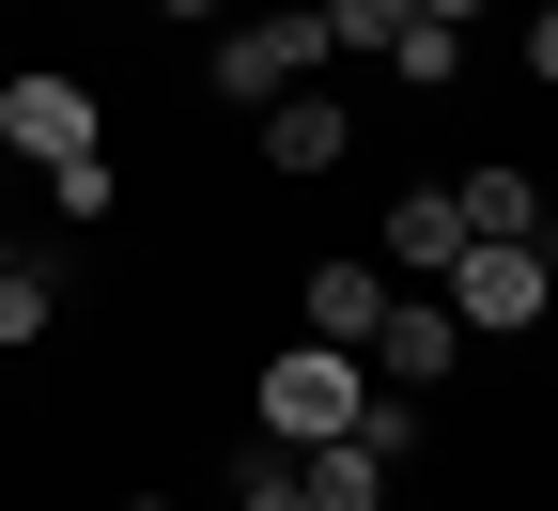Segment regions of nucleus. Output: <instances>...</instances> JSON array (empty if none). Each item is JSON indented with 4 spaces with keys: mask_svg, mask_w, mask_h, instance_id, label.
Segmentation results:
<instances>
[{
    "mask_svg": "<svg viewBox=\"0 0 558 511\" xmlns=\"http://www.w3.org/2000/svg\"><path fill=\"white\" fill-rule=\"evenodd\" d=\"M543 264H558V248H543Z\"/></svg>",
    "mask_w": 558,
    "mask_h": 511,
    "instance_id": "5701e85b",
    "label": "nucleus"
},
{
    "mask_svg": "<svg viewBox=\"0 0 558 511\" xmlns=\"http://www.w3.org/2000/svg\"><path fill=\"white\" fill-rule=\"evenodd\" d=\"M248 403H264L279 450H326V434H357L373 356H357V341H295V356H264V373H248Z\"/></svg>",
    "mask_w": 558,
    "mask_h": 511,
    "instance_id": "f257e3e1",
    "label": "nucleus"
},
{
    "mask_svg": "<svg viewBox=\"0 0 558 511\" xmlns=\"http://www.w3.org/2000/svg\"><path fill=\"white\" fill-rule=\"evenodd\" d=\"M0 248H16V233H0Z\"/></svg>",
    "mask_w": 558,
    "mask_h": 511,
    "instance_id": "4be33fe9",
    "label": "nucleus"
},
{
    "mask_svg": "<svg viewBox=\"0 0 558 511\" xmlns=\"http://www.w3.org/2000/svg\"><path fill=\"white\" fill-rule=\"evenodd\" d=\"M233 511H311V480H295V450H279V434L233 465Z\"/></svg>",
    "mask_w": 558,
    "mask_h": 511,
    "instance_id": "2eb2a0df",
    "label": "nucleus"
},
{
    "mask_svg": "<svg viewBox=\"0 0 558 511\" xmlns=\"http://www.w3.org/2000/svg\"><path fill=\"white\" fill-rule=\"evenodd\" d=\"M543 341H558V311H543Z\"/></svg>",
    "mask_w": 558,
    "mask_h": 511,
    "instance_id": "412c9836",
    "label": "nucleus"
},
{
    "mask_svg": "<svg viewBox=\"0 0 558 511\" xmlns=\"http://www.w3.org/2000/svg\"><path fill=\"white\" fill-rule=\"evenodd\" d=\"M248 124H264V171H295V186H311V171H341V139H357V109H341L326 78H295V94L248 109Z\"/></svg>",
    "mask_w": 558,
    "mask_h": 511,
    "instance_id": "423d86ee",
    "label": "nucleus"
},
{
    "mask_svg": "<svg viewBox=\"0 0 558 511\" xmlns=\"http://www.w3.org/2000/svg\"><path fill=\"white\" fill-rule=\"evenodd\" d=\"M62 326V279L32 264V248H0V356H16V341H47Z\"/></svg>",
    "mask_w": 558,
    "mask_h": 511,
    "instance_id": "f8f14e48",
    "label": "nucleus"
},
{
    "mask_svg": "<svg viewBox=\"0 0 558 511\" xmlns=\"http://www.w3.org/2000/svg\"><path fill=\"white\" fill-rule=\"evenodd\" d=\"M295 480H311V511H388V465L357 450V434H326V450H295Z\"/></svg>",
    "mask_w": 558,
    "mask_h": 511,
    "instance_id": "9d476101",
    "label": "nucleus"
},
{
    "mask_svg": "<svg viewBox=\"0 0 558 511\" xmlns=\"http://www.w3.org/2000/svg\"><path fill=\"white\" fill-rule=\"evenodd\" d=\"M311 16H326V62H341V47H357V62H388V32L418 16V0H311Z\"/></svg>",
    "mask_w": 558,
    "mask_h": 511,
    "instance_id": "4468645a",
    "label": "nucleus"
},
{
    "mask_svg": "<svg viewBox=\"0 0 558 511\" xmlns=\"http://www.w3.org/2000/svg\"><path fill=\"white\" fill-rule=\"evenodd\" d=\"M295 295H311V341H373V311H388V279H373V264H311Z\"/></svg>",
    "mask_w": 558,
    "mask_h": 511,
    "instance_id": "6e6552de",
    "label": "nucleus"
},
{
    "mask_svg": "<svg viewBox=\"0 0 558 511\" xmlns=\"http://www.w3.org/2000/svg\"><path fill=\"white\" fill-rule=\"evenodd\" d=\"M0 156H32V171L94 156V94L62 78V62H16V78H0Z\"/></svg>",
    "mask_w": 558,
    "mask_h": 511,
    "instance_id": "20e7f679",
    "label": "nucleus"
},
{
    "mask_svg": "<svg viewBox=\"0 0 558 511\" xmlns=\"http://www.w3.org/2000/svg\"><path fill=\"white\" fill-rule=\"evenodd\" d=\"M124 511H171V496H124Z\"/></svg>",
    "mask_w": 558,
    "mask_h": 511,
    "instance_id": "aec40b11",
    "label": "nucleus"
},
{
    "mask_svg": "<svg viewBox=\"0 0 558 511\" xmlns=\"http://www.w3.org/2000/svg\"><path fill=\"white\" fill-rule=\"evenodd\" d=\"M47 202H62V217H109L124 186H109V156H62V171H47Z\"/></svg>",
    "mask_w": 558,
    "mask_h": 511,
    "instance_id": "dca6fc26",
    "label": "nucleus"
},
{
    "mask_svg": "<svg viewBox=\"0 0 558 511\" xmlns=\"http://www.w3.org/2000/svg\"><path fill=\"white\" fill-rule=\"evenodd\" d=\"M418 16H481V0H418Z\"/></svg>",
    "mask_w": 558,
    "mask_h": 511,
    "instance_id": "6ab92c4d",
    "label": "nucleus"
},
{
    "mask_svg": "<svg viewBox=\"0 0 558 511\" xmlns=\"http://www.w3.org/2000/svg\"><path fill=\"white\" fill-rule=\"evenodd\" d=\"M357 356H373V388H435V373H465V326H450V295H388Z\"/></svg>",
    "mask_w": 558,
    "mask_h": 511,
    "instance_id": "39448f33",
    "label": "nucleus"
},
{
    "mask_svg": "<svg viewBox=\"0 0 558 511\" xmlns=\"http://www.w3.org/2000/svg\"><path fill=\"white\" fill-rule=\"evenodd\" d=\"M450 217H465V233H543V186H527L512 156H481V171L450 186Z\"/></svg>",
    "mask_w": 558,
    "mask_h": 511,
    "instance_id": "1a4fd4ad",
    "label": "nucleus"
},
{
    "mask_svg": "<svg viewBox=\"0 0 558 511\" xmlns=\"http://www.w3.org/2000/svg\"><path fill=\"white\" fill-rule=\"evenodd\" d=\"M326 62V16L311 0H264V16H218V109H279Z\"/></svg>",
    "mask_w": 558,
    "mask_h": 511,
    "instance_id": "7ed1b4c3",
    "label": "nucleus"
},
{
    "mask_svg": "<svg viewBox=\"0 0 558 511\" xmlns=\"http://www.w3.org/2000/svg\"><path fill=\"white\" fill-rule=\"evenodd\" d=\"M527 78L558 94V0H543V16H527Z\"/></svg>",
    "mask_w": 558,
    "mask_h": 511,
    "instance_id": "f3484780",
    "label": "nucleus"
},
{
    "mask_svg": "<svg viewBox=\"0 0 558 511\" xmlns=\"http://www.w3.org/2000/svg\"><path fill=\"white\" fill-rule=\"evenodd\" d=\"M156 16H218V0H156Z\"/></svg>",
    "mask_w": 558,
    "mask_h": 511,
    "instance_id": "a211bd4d",
    "label": "nucleus"
},
{
    "mask_svg": "<svg viewBox=\"0 0 558 511\" xmlns=\"http://www.w3.org/2000/svg\"><path fill=\"white\" fill-rule=\"evenodd\" d=\"M357 450H373L388 480H403L418 450H435V418H418V388H373V403H357Z\"/></svg>",
    "mask_w": 558,
    "mask_h": 511,
    "instance_id": "ddd939ff",
    "label": "nucleus"
},
{
    "mask_svg": "<svg viewBox=\"0 0 558 511\" xmlns=\"http://www.w3.org/2000/svg\"><path fill=\"white\" fill-rule=\"evenodd\" d=\"M450 248H465L450 186H403V202H388V264H403V279H450Z\"/></svg>",
    "mask_w": 558,
    "mask_h": 511,
    "instance_id": "0eeeda50",
    "label": "nucleus"
},
{
    "mask_svg": "<svg viewBox=\"0 0 558 511\" xmlns=\"http://www.w3.org/2000/svg\"><path fill=\"white\" fill-rule=\"evenodd\" d=\"M388 78H403V94H450V78H465V16H403V32H388Z\"/></svg>",
    "mask_w": 558,
    "mask_h": 511,
    "instance_id": "9b49d317",
    "label": "nucleus"
},
{
    "mask_svg": "<svg viewBox=\"0 0 558 511\" xmlns=\"http://www.w3.org/2000/svg\"><path fill=\"white\" fill-rule=\"evenodd\" d=\"M435 295H450V326H481V341H527V326L558 311V264H543V233H465Z\"/></svg>",
    "mask_w": 558,
    "mask_h": 511,
    "instance_id": "f03ea898",
    "label": "nucleus"
}]
</instances>
